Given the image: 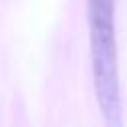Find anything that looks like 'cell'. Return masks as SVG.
<instances>
[{"label":"cell","instance_id":"cell-1","mask_svg":"<svg viewBox=\"0 0 127 127\" xmlns=\"http://www.w3.org/2000/svg\"><path fill=\"white\" fill-rule=\"evenodd\" d=\"M87 18L97 103L107 127H123L115 40V0H87Z\"/></svg>","mask_w":127,"mask_h":127}]
</instances>
